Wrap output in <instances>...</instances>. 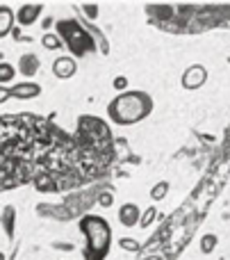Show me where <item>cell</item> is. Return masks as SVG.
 Returning a JSON list of instances; mask_svg holds the SVG:
<instances>
[{"instance_id": "cell-1", "label": "cell", "mask_w": 230, "mask_h": 260, "mask_svg": "<svg viewBox=\"0 0 230 260\" xmlns=\"http://www.w3.org/2000/svg\"><path fill=\"white\" fill-rule=\"evenodd\" d=\"M59 130L44 119H0V187L25 185L46 167V155L55 146Z\"/></svg>"}, {"instance_id": "cell-2", "label": "cell", "mask_w": 230, "mask_h": 260, "mask_svg": "<svg viewBox=\"0 0 230 260\" xmlns=\"http://www.w3.org/2000/svg\"><path fill=\"white\" fill-rule=\"evenodd\" d=\"M150 112H153V99L141 89L121 91L107 105V117L117 126H135L144 121Z\"/></svg>"}, {"instance_id": "cell-3", "label": "cell", "mask_w": 230, "mask_h": 260, "mask_svg": "<svg viewBox=\"0 0 230 260\" xmlns=\"http://www.w3.org/2000/svg\"><path fill=\"white\" fill-rule=\"evenodd\" d=\"M80 231L85 235V260H105L112 249V226L100 215H82Z\"/></svg>"}, {"instance_id": "cell-4", "label": "cell", "mask_w": 230, "mask_h": 260, "mask_svg": "<svg viewBox=\"0 0 230 260\" xmlns=\"http://www.w3.org/2000/svg\"><path fill=\"white\" fill-rule=\"evenodd\" d=\"M55 30L62 37L64 46H66L75 57H85V55L96 50V37H89V30H85L75 18H59V21L55 23Z\"/></svg>"}, {"instance_id": "cell-5", "label": "cell", "mask_w": 230, "mask_h": 260, "mask_svg": "<svg viewBox=\"0 0 230 260\" xmlns=\"http://www.w3.org/2000/svg\"><path fill=\"white\" fill-rule=\"evenodd\" d=\"M205 80H208V69L201 67V64H191V67L182 73L180 85L185 87L187 91H194V89H199V87H203Z\"/></svg>"}, {"instance_id": "cell-6", "label": "cell", "mask_w": 230, "mask_h": 260, "mask_svg": "<svg viewBox=\"0 0 230 260\" xmlns=\"http://www.w3.org/2000/svg\"><path fill=\"white\" fill-rule=\"evenodd\" d=\"M41 12H44V5L41 3H25L21 5V7L16 9V23L23 27H30L36 23V18L41 16Z\"/></svg>"}, {"instance_id": "cell-7", "label": "cell", "mask_w": 230, "mask_h": 260, "mask_svg": "<svg viewBox=\"0 0 230 260\" xmlns=\"http://www.w3.org/2000/svg\"><path fill=\"white\" fill-rule=\"evenodd\" d=\"M78 73V62L71 57V55H59L53 62V76L59 78V80H68Z\"/></svg>"}, {"instance_id": "cell-8", "label": "cell", "mask_w": 230, "mask_h": 260, "mask_svg": "<svg viewBox=\"0 0 230 260\" xmlns=\"http://www.w3.org/2000/svg\"><path fill=\"white\" fill-rule=\"evenodd\" d=\"M119 221H121L126 229H132V226H139L141 221V210L137 203H123L119 208Z\"/></svg>"}, {"instance_id": "cell-9", "label": "cell", "mask_w": 230, "mask_h": 260, "mask_svg": "<svg viewBox=\"0 0 230 260\" xmlns=\"http://www.w3.org/2000/svg\"><path fill=\"white\" fill-rule=\"evenodd\" d=\"M9 91H12V99H18V101H30V99H36V96L41 94V87L36 85V82H16L14 87H9Z\"/></svg>"}, {"instance_id": "cell-10", "label": "cell", "mask_w": 230, "mask_h": 260, "mask_svg": "<svg viewBox=\"0 0 230 260\" xmlns=\"http://www.w3.org/2000/svg\"><path fill=\"white\" fill-rule=\"evenodd\" d=\"M39 67H41V62L34 53H23L21 57H18V73L25 76V78L34 76V73L39 71Z\"/></svg>"}, {"instance_id": "cell-11", "label": "cell", "mask_w": 230, "mask_h": 260, "mask_svg": "<svg viewBox=\"0 0 230 260\" xmlns=\"http://www.w3.org/2000/svg\"><path fill=\"white\" fill-rule=\"evenodd\" d=\"M14 21H16V14L9 5H0V39L7 37L14 30Z\"/></svg>"}, {"instance_id": "cell-12", "label": "cell", "mask_w": 230, "mask_h": 260, "mask_svg": "<svg viewBox=\"0 0 230 260\" xmlns=\"http://www.w3.org/2000/svg\"><path fill=\"white\" fill-rule=\"evenodd\" d=\"M0 221H3V226H5L7 238L12 240L14 238V229H16V208H14V206H5L3 215H0Z\"/></svg>"}, {"instance_id": "cell-13", "label": "cell", "mask_w": 230, "mask_h": 260, "mask_svg": "<svg viewBox=\"0 0 230 260\" xmlns=\"http://www.w3.org/2000/svg\"><path fill=\"white\" fill-rule=\"evenodd\" d=\"M217 244H219V238L214 233H205L203 238H201V242H199V249H201V253H212L214 249H217Z\"/></svg>"}, {"instance_id": "cell-14", "label": "cell", "mask_w": 230, "mask_h": 260, "mask_svg": "<svg viewBox=\"0 0 230 260\" xmlns=\"http://www.w3.org/2000/svg\"><path fill=\"white\" fill-rule=\"evenodd\" d=\"M41 44H44V48H48V50H59L64 46V41L57 32H46V35L41 37Z\"/></svg>"}, {"instance_id": "cell-15", "label": "cell", "mask_w": 230, "mask_h": 260, "mask_svg": "<svg viewBox=\"0 0 230 260\" xmlns=\"http://www.w3.org/2000/svg\"><path fill=\"white\" fill-rule=\"evenodd\" d=\"M167 194H169V183H167V180H160V183H155L153 189H150V199H153V201H162Z\"/></svg>"}, {"instance_id": "cell-16", "label": "cell", "mask_w": 230, "mask_h": 260, "mask_svg": "<svg viewBox=\"0 0 230 260\" xmlns=\"http://www.w3.org/2000/svg\"><path fill=\"white\" fill-rule=\"evenodd\" d=\"M14 76H16V69L7 62H0V87H3L5 82H12Z\"/></svg>"}, {"instance_id": "cell-17", "label": "cell", "mask_w": 230, "mask_h": 260, "mask_svg": "<svg viewBox=\"0 0 230 260\" xmlns=\"http://www.w3.org/2000/svg\"><path fill=\"white\" fill-rule=\"evenodd\" d=\"M155 215H158V210H155L153 206H150V208H146V210H144V215H141V221H139V226H141V229H148V226L155 221Z\"/></svg>"}, {"instance_id": "cell-18", "label": "cell", "mask_w": 230, "mask_h": 260, "mask_svg": "<svg viewBox=\"0 0 230 260\" xmlns=\"http://www.w3.org/2000/svg\"><path fill=\"white\" fill-rule=\"evenodd\" d=\"M119 247L123 249V251H132V253H137L139 251V242H137V240H130V238H121L119 240Z\"/></svg>"}, {"instance_id": "cell-19", "label": "cell", "mask_w": 230, "mask_h": 260, "mask_svg": "<svg viewBox=\"0 0 230 260\" xmlns=\"http://www.w3.org/2000/svg\"><path fill=\"white\" fill-rule=\"evenodd\" d=\"M126 87H128V80H126V78H123V76L114 78V89H119V91H121V89H126Z\"/></svg>"}, {"instance_id": "cell-20", "label": "cell", "mask_w": 230, "mask_h": 260, "mask_svg": "<svg viewBox=\"0 0 230 260\" xmlns=\"http://www.w3.org/2000/svg\"><path fill=\"white\" fill-rule=\"evenodd\" d=\"M12 99V91L7 89V87H0V105L5 103V101H9Z\"/></svg>"}, {"instance_id": "cell-21", "label": "cell", "mask_w": 230, "mask_h": 260, "mask_svg": "<svg viewBox=\"0 0 230 260\" xmlns=\"http://www.w3.org/2000/svg\"><path fill=\"white\" fill-rule=\"evenodd\" d=\"M98 203H100V206H112V194H109V192L107 194H100V201Z\"/></svg>"}, {"instance_id": "cell-22", "label": "cell", "mask_w": 230, "mask_h": 260, "mask_svg": "<svg viewBox=\"0 0 230 260\" xmlns=\"http://www.w3.org/2000/svg\"><path fill=\"white\" fill-rule=\"evenodd\" d=\"M82 9H85V12L89 14V16H96V14H98V7H96V5H91V7H89V5H85Z\"/></svg>"}, {"instance_id": "cell-23", "label": "cell", "mask_w": 230, "mask_h": 260, "mask_svg": "<svg viewBox=\"0 0 230 260\" xmlns=\"http://www.w3.org/2000/svg\"><path fill=\"white\" fill-rule=\"evenodd\" d=\"M0 260H5V256H3V253H0Z\"/></svg>"}]
</instances>
